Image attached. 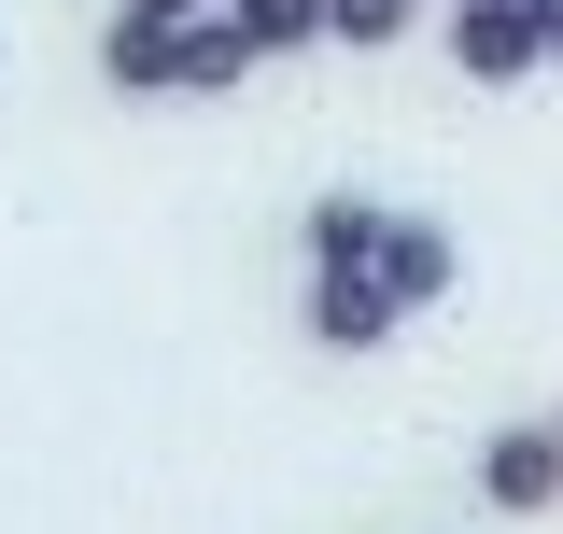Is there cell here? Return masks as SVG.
<instances>
[{
	"instance_id": "6da1fadb",
	"label": "cell",
	"mask_w": 563,
	"mask_h": 534,
	"mask_svg": "<svg viewBox=\"0 0 563 534\" xmlns=\"http://www.w3.org/2000/svg\"><path fill=\"white\" fill-rule=\"evenodd\" d=\"M395 324H409V296H395L380 267H310V281H296V337H310V352H380Z\"/></svg>"
},
{
	"instance_id": "ba28073f",
	"label": "cell",
	"mask_w": 563,
	"mask_h": 534,
	"mask_svg": "<svg viewBox=\"0 0 563 534\" xmlns=\"http://www.w3.org/2000/svg\"><path fill=\"white\" fill-rule=\"evenodd\" d=\"M409 14L422 0H324V43L339 57H380V43H409Z\"/></svg>"
},
{
	"instance_id": "277c9868",
	"label": "cell",
	"mask_w": 563,
	"mask_h": 534,
	"mask_svg": "<svg viewBox=\"0 0 563 534\" xmlns=\"http://www.w3.org/2000/svg\"><path fill=\"white\" fill-rule=\"evenodd\" d=\"M99 85H113V99H184V14H128V0H113Z\"/></svg>"
},
{
	"instance_id": "3957f363",
	"label": "cell",
	"mask_w": 563,
	"mask_h": 534,
	"mask_svg": "<svg viewBox=\"0 0 563 534\" xmlns=\"http://www.w3.org/2000/svg\"><path fill=\"white\" fill-rule=\"evenodd\" d=\"M479 507L493 521H550L563 507V408L550 422H507V436L479 450Z\"/></svg>"
},
{
	"instance_id": "7a4b0ae2",
	"label": "cell",
	"mask_w": 563,
	"mask_h": 534,
	"mask_svg": "<svg viewBox=\"0 0 563 534\" xmlns=\"http://www.w3.org/2000/svg\"><path fill=\"white\" fill-rule=\"evenodd\" d=\"M451 70H465V85H536V70H550L536 0H451Z\"/></svg>"
},
{
	"instance_id": "8fae6325",
	"label": "cell",
	"mask_w": 563,
	"mask_h": 534,
	"mask_svg": "<svg viewBox=\"0 0 563 534\" xmlns=\"http://www.w3.org/2000/svg\"><path fill=\"white\" fill-rule=\"evenodd\" d=\"M128 14H198V0H128Z\"/></svg>"
},
{
	"instance_id": "9c48e42d",
	"label": "cell",
	"mask_w": 563,
	"mask_h": 534,
	"mask_svg": "<svg viewBox=\"0 0 563 534\" xmlns=\"http://www.w3.org/2000/svg\"><path fill=\"white\" fill-rule=\"evenodd\" d=\"M240 29H254V57H296V43H324V0H240Z\"/></svg>"
},
{
	"instance_id": "52a82bcc",
	"label": "cell",
	"mask_w": 563,
	"mask_h": 534,
	"mask_svg": "<svg viewBox=\"0 0 563 534\" xmlns=\"http://www.w3.org/2000/svg\"><path fill=\"white\" fill-rule=\"evenodd\" d=\"M254 29H240V0H198V14H184V99H240V85H254Z\"/></svg>"
},
{
	"instance_id": "5b68a950",
	"label": "cell",
	"mask_w": 563,
	"mask_h": 534,
	"mask_svg": "<svg viewBox=\"0 0 563 534\" xmlns=\"http://www.w3.org/2000/svg\"><path fill=\"white\" fill-rule=\"evenodd\" d=\"M380 240H395V198H366V183H324L296 211V254L310 267H380Z\"/></svg>"
},
{
	"instance_id": "8992f818",
	"label": "cell",
	"mask_w": 563,
	"mask_h": 534,
	"mask_svg": "<svg viewBox=\"0 0 563 534\" xmlns=\"http://www.w3.org/2000/svg\"><path fill=\"white\" fill-rule=\"evenodd\" d=\"M380 281H395L409 310H451V281H465V240H451L437 211H409V198H395V240H380Z\"/></svg>"
},
{
	"instance_id": "30bf717a",
	"label": "cell",
	"mask_w": 563,
	"mask_h": 534,
	"mask_svg": "<svg viewBox=\"0 0 563 534\" xmlns=\"http://www.w3.org/2000/svg\"><path fill=\"white\" fill-rule=\"evenodd\" d=\"M536 29H550V57H563V0H536Z\"/></svg>"
}]
</instances>
